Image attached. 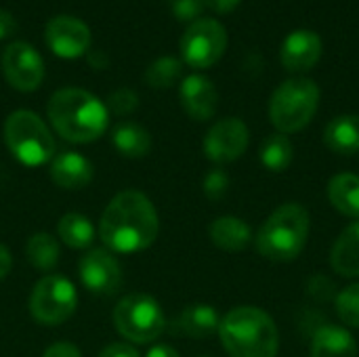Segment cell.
Wrapping results in <instances>:
<instances>
[{
    "instance_id": "6da1fadb",
    "label": "cell",
    "mask_w": 359,
    "mask_h": 357,
    "mask_svg": "<svg viewBox=\"0 0 359 357\" xmlns=\"http://www.w3.org/2000/svg\"><path fill=\"white\" fill-rule=\"evenodd\" d=\"M160 221L151 200L135 189L111 198L101 215V240L120 255H133L151 246L158 238Z\"/></svg>"
},
{
    "instance_id": "7a4b0ae2",
    "label": "cell",
    "mask_w": 359,
    "mask_h": 357,
    "mask_svg": "<svg viewBox=\"0 0 359 357\" xmlns=\"http://www.w3.org/2000/svg\"><path fill=\"white\" fill-rule=\"evenodd\" d=\"M46 112L53 128L72 143H90L99 139L109 122L105 103L82 88L57 90L50 97Z\"/></svg>"
},
{
    "instance_id": "3957f363",
    "label": "cell",
    "mask_w": 359,
    "mask_h": 357,
    "mask_svg": "<svg viewBox=\"0 0 359 357\" xmlns=\"http://www.w3.org/2000/svg\"><path fill=\"white\" fill-rule=\"evenodd\" d=\"M219 339L229 357H278L280 351V330L273 318L252 305L223 316Z\"/></svg>"
},
{
    "instance_id": "277c9868",
    "label": "cell",
    "mask_w": 359,
    "mask_h": 357,
    "mask_svg": "<svg viewBox=\"0 0 359 357\" xmlns=\"http://www.w3.org/2000/svg\"><path fill=\"white\" fill-rule=\"evenodd\" d=\"M311 231V217L297 202L276 208L255 236L257 252L273 263H290L305 250Z\"/></svg>"
},
{
    "instance_id": "5b68a950",
    "label": "cell",
    "mask_w": 359,
    "mask_h": 357,
    "mask_svg": "<svg viewBox=\"0 0 359 357\" xmlns=\"http://www.w3.org/2000/svg\"><path fill=\"white\" fill-rule=\"evenodd\" d=\"M320 105V86L311 78H288L269 101V120L282 135L301 133L316 116Z\"/></svg>"
},
{
    "instance_id": "8992f818",
    "label": "cell",
    "mask_w": 359,
    "mask_h": 357,
    "mask_svg": "<svg viewBox=\"0 0 359 357\" xmlns=\"http://www.w3.org/2000/svg\"><path fill=\"white\" fill-rule=\"evenodd\" d=\"M4 141L11 154L25 166H40L53 160L55 141L48 126L34 112H13L4 122Z\"/></svg>"
},
{
    "instance_id": "52a82bcc",
    "label": "cell",
    "mask_w": 359,
    "mask_h": 357,
    "mask_svg": "<svg viewBox=\"0 0 359 357\" xmlns=\"http://www.w3.org/2000/svg\"><path fill=\"white\" fill-rule=\"evenodd\" d=\"M114 326L133 343H151L166 330V318L156 299L128 295L114 309Z\"/></svg>"
},
{
    "instance_id": "ba28073f",
    "label": "cell",
    "mask_w": 359,
    "mask_h": 357,
    "mask_svg": "<svg viewBox=\"0 0 359 357\" xmlns=\"http://www.w3.org/2000/svg\"><path fill=\"white\" fill-rule=\"evenodd\" d=\"M78 305L74 284L63 276L42 278L29 297V314L42 326H59L67 322Z\"/></svg>"
},
{
    "instance_id": "9c48e42d",
    "label": "cell",
    "mask_w": 359,
    "mask_h": 357,
    "mask_svg": "<svg viewBox=\"0 0 359 357\" xmlns=\"http://www.w3.org/2000/svg\"><path fill=\"white\" fill-rule=\"evenodd\" d=\"M227 48V32L217 19H196L181 38V57L189 67H212Z\"/></svg>"
},
{
    "instance_id": "30bf717a",
    "label": "cell",
    "mask_w": 359,
    "mask_h": 357,
    "mask_svg": "<svg viewBox=\"0 0 359 357\" xmlns=\"http://www.w3.org/2000/svg\"><path fill=\"white\" fill-rule=\"evenodd\" d=\"M2 72L8 84L21 93H32L42 84L44 78V61L36 48L27 42L17 40L11 42L2 53Z\"/></svg>"
},
{
    "instance_id": "8fae6325",
    "label": "cell",
    "mask_w": 359,
    "mask_h": 357,
    "mask_svg": "<svg viewBox=\"0 0 359 357\" xmlns=\"http://www.w3.org/2000/svg\"><path fill=\"white\" fill-rule=\"evenodd\" d=\"M250 143V130L240 118H223L210 126L204 137V154L215 164H229L244 156Z\"/></svg>"
},
{
    "instance_id": "7c38bea8",
    "label": "cell",
    "mask_w": 359,
    "mask_h": 357,
    "mask_svg": "<svg viewBox=\"0 0 359 357\" xmlns=\"http://www.w3.org/2000/svg\"><path fill=\"white\" fill-rule=\"evenodd\" d=\"M44 40L48 48L63 59H76L84 55L90 46V29L84 21L69 17V15H59L46 23Z\"/></svg>"
},
{
    "instance_id": "4fadbf2b",
    "label": "cell",
    "mask_w": 359,
    "mask_h": 357,
    "mask_svg": "<svg viewBox=\"0 0 359 357\" xmlns=\"http://www.w3.org/2000/svg\"><path fill=\"white\" fill-rule=\"evenodd\" d=\"M80 280L93 295H114L122 284V269L107 250H90L80 259Z\"/></svg>"
},
{
    "instance_id": "5bb4252c",
    "label": "cell",
    "mask_w": 359,
    "mask_h": 357,
    "mask_svg": "<svg viewBox=\"0 0 359 357\" xmlns=\"http://www.w3.org/2000/svg\"><path fill=\"white\" fill-rule=\"evenodd\" d=\"M320 57H322V38L311 29H297L288 34L280 48V61L292 74H305L313 69Z\"/></svg>"
},
{
    "instance_id": "9a60e30c",
    "label": "cell",
    "mask_w": 359,
    "mask_h": 357,
    "mask_svg": "<svg viewBox=\"0 0 359 357\" xmlns=\"http://www.w3.org/2000/svg\"><path fill=\"white\" fill-rule=\"evenodd\" d=\"M179 97H181V105L185 114L198 122H206L217 114L219 93H217V86L206 76H200V74L187 76L181 82Z\"/></svg>"
},
{
    "instance_id": "2e32d148",
    "label": "cell",
    "mask_w": 359,
    "mask_h": 357,
    "mask_svg": "<svg viewBox=\"0 0 359 357\" xmlns=\"http://www.w3.org/2000/svg\"><path fill=\"white\" fill-rule=\"evenodd\" d=\"M48 175L61 189H82L93 181V164L78 151H63L50 160Z\"/></svg>"
},
{
    "instance_id": "e0dca14e",
    "label": "cell",
    "mask_w": 359,
    "mask_h": 357,
    "mask_svg": "<svg viewBox=\"0 0 359 357\" xmlns=\"http://www.w3.org/2000/svg\"><path fill=\"white\" fill-rule=\"evenodd\" d=\"M221 326V316L215 307L206 305V303H194L189 307H185L179 318L172 322V328L189 339L202 341L212 337L215 332H219Z\"/></svg>"
},
{
    "instance_id": "ac0fdd59",
    "label": "cell",
    "mask_w": 359,
    "mask_h": 357,
    "mask_svg": "<svg viewBox=\"0 0 359 357\" xmlns=\"http://www.w3.org/2000/svg\"><path fill=\"white\" fill-rule=\"evenodd\" d=\"M208 236L210 242L225 252H242L255 240L250 225L244 219L231 215L215 219L208 227Z\"/></svg>"
},
{
    "instance_id": "d6986e66",
    "label": "cell",
    "mask_w": 359,
    "mask_h": 357,
    "mask_svg": "<svg viewBox=\"0 0 359 357\" xmlns=\"http://www.w3.org/2000/svg\"><path fill=\"white\" fill-rule=\"evenodd\" d=\"M309 357H358V343L347 328L324 324L311 339Z\"/></svg>"
},
{
    "instance_id": "ffe728a7",
    "label": "cell",
    "mask_w": 359,
    "mask_h": 357,
    "mask_svg": "<svg viewBox=\"0 0 359 357\" xmlns=\"http://www.w3.org/2000/svg\"><path fill=\"white\" fill-rule=\"evenodd\" d=\"M324 143L339 156L359 154V116L343 114L332 118L324 128Z\"/></svg>"
},
{
    "instance_id": "44dd1931",
    "label": "cell",
    "mask_w": 359,
    "mask_h": 357,
    "mask_svg": "<svg viewBox=\"0 0 359 357\" xmlns=\"http://www.w3.org/2000/svg\"><path fill=\"white\" fill-rule=\"evenodd\" d=\"M330 265L343 278H359V219L337 238L330 250Z\"/></svg>"
},
{
    "instance_id": "7402d4cb",
    "label": "cell",
    "mask_w": 359,
    "mask_h": 357,
    "mask_svg": "<svg viewBox=\"0 0 359 357\" xmlns=\"http://www.w3.org/2000/svg\"><path fill=\"white\" fill-rule=\"evenodd\" d=\"M330 204L345 217L359 219V175L339 173L326 187Z\"/></svg>"
},
{
    "instance_id": "603a6c76",
    "label": "cell",
    "mask_w": 359,
    "mask_h": 357,
    "mask_svg": "<svg viewBox=\"0 0 359 357\" xmlns=\"http://www.w3.org/2000/svg\"><path fill=\"white\" fill-rule=\"evenodd\" d=\"M114 147L124 158H143L151 149V135L135 122H122L111 133Z\"/></svg>"
},
{
    "instance_id": "cb8c5ba5",
    "label": "cell",
    "mask_w": 359,
    "mask_h": 357,
    "mask_svg": "<svg viewBox=\"0 0 359 357\" xmlns=\"http://www.w3.org/2000/svg\"><path fill=\"white\" fill-rule=\"evenodd\" d=\"M259 160H261V164L267 170H271V173H284L292 164V160H294V145H292L290 137L288 135H282V133L269 135L261 143Z\"/></svg>"
},
{
    "instance_id": "d4e9b609",
    "label": "cell",
    "mask_w": 359,
    "mask_h": 357,
    "mask_svg": "<svg viewBox=\"0 0 359 357\" xmlns=\"http://www.w3.org/2000/svg\"><path fill=\"white\" fill-rule=\"evenodd\" d=\"M57 231H59V238L69 248H86L95 238L93 223L88 221V217L78 215V213L63 215L59 225H57Z\"/></svg>"
},
{
    "instance_id": "484cf974",
    "label": "cell",
    "mask_w": 359,
    "mask_h": 357,
    "mask_svg": "<svg viewBox=\"0 0 359 357\" xmlns=\"http://www.w3.org/2000/svg\"><path fill=\"white\" fill-rule=\"evenodd\" d=\"M25 255H27L29 265H34L40 271H50L59 261V244L53 236L40 231L27 240Z\"/></svg>"
},
{
    "instance_id": "4316f807",
    "label": "cell",
    "mask_w": 359,
    "mask_h": 357,
    "mask_svg": "<svg viewBox=\"0 0 359 357\" xmlns=\"http://www.w3.org/2000/svg\"><path fill=\"white\" fill-rule=\"evenodd\" d=\"M183 74V63L177 57H160L145 69V82L154 88H170Z\"/></svg>"
},
{
    "instance_id": "83f0119b",
    "label": "cell",
    "mask_w": 359,
    "mask_h": 357,
    "mask_svg": "<svg viewBox=\"0 0 359 357\" xmlns=\"http://www.w3.org/2000/svg\"><path fill=\"white\" fill-rule=\"evenodd\" d=\"M337 314L345 326L359 330V284H351L337 295Z\"/></svg>"
},
{
    "instance_id": "f1b7e54d",
    "label": "cell",
    "mask_w": 359,
    "mask_h": 357,
    "mask_svg": "<svg viewBox=\"0 0 359 357\" xmlns=\"http://www.w3.org/2000/svg\"><path fill=\"white\" fill-rule=\"evenodd\" d=\"M202 187H204V196L208 200L219 202L227 194V189H229V175L223 168H212V170L206 173Z\"/></svg>"
},
{
    "instance_id": "f546056e",
    "label": "cell",
    "mask_w": 359,
    "mask_h": 357,
    "mask_svg": "<svg viewBox=\"0 0 359 357\" xmlns=\"http://www.w3.org/2000/svg\"><path fill=\"white\" fill-rule=\"evenodd\" d=\"M139 105V97L135 90L130 88H118L109 95L107 99V112H114V114H120V116H126L130 112H135Z\"/></svg>"
},
{
    "instance_id": "4dcf8cb0",
    "label": "cell",
    "mask_w": 359,
    "mask_h": 357,
    "mask_svg": "<svg viewBox=\"0 0 359 357\" xmlns=\"http://www.w3.org/2000/svg\"><path fill=\"white\" fill-rule=\"evenodd\" d=\"M204 4V0H175V17L181 21H191L202 13Z\"/></svg>"
},
{
    "instance_id": "1f68e13d",
    "label": "cell",
    "mask_w": 359,
    "mask_h": 357,
    "mask_svg": "<svg viewBox=\"0 0 359 357\" xmlns=\"http://www.w3.org/2000/svg\"><path fill=\"white\" fill-rule=\"evenodd\" d=\"M42 357H82V353L72 343H55L44 351Z\"/></svg>"
},
{
    "instance_id": "d6a6232c",
    "label": "cell",
    "mask_w": 359,
    "mask_h": 357,
    "mask_svg": "<svg viewBox=\"0 0 359 357\" xmlns=\"http://www.w3.org/2000/svg\"><path fill=\"white\" fill-rule=\"evenodd\" d=\"M99 357H139L137 353V349L135 347H130V345H124V343H111V345H107Z\"/></svg>"
},
{
    "instance_id": "836d02e7",
    "label": "cell",
    "mask_w": 359,
    "mask_h": 357,
    "mask_svg": "<svg viewBox=\"0 0 359 357\" xmlns=\"http://www.w3.org/2000/svg\"><path fill=\"white\" fill-rule=\"evenodd\" d=\"M15 27H17L15 17H13L8 11L0 8V40H2V38H8V36L15 32Z\"/></svg>"
},
{
    "instance_id": "e575fe53",
    "label": "cell",
    "mask_w": 359,
    "mask_h": 357,
    "mask_svg": "<svg viewBox=\"0 0 359 357\" xmlns=\"http://www.w3.org/2000/svg\"><path fill=\"white\" fill-rule=\"evenodd\" d=\"M212 11H217V13H221V15H225V13H231L238 4H240V0H204Z\"/></svg>"
},
{
    "instance_id": "d590c367",
    "label": "cell",
    "mask_w": 359,
    "mask_h": 357,
    "mask_svg": "<svg viewBox=\"0 0 359 357\" xmlns=\"http://www.w3.org/2000/svg\"><path fill=\"white\" fill-rule=\"evenodd\" d=\"M11 267H13V257L8 252V248L4 244H0V280L8 276Z\"/></svg>"
},
{
    "instance_id": "8d00e7d4",
    "label": "cell",
    "mask_w": 359,
    "mask_h": 357,
    "mask_svg": "<svg viewBox=\"0 0 359 357\" xmlns=\"http://www.w3.org/2000/svg\"><path fill=\"white\" fill-rule=\"evenodd\" d=\"M145 357H181L179 356V351L177 349H172V347H168V345H156V347H151L149 349V353Z\"/></svg>"
},
{
    "instance_id": "74e56055",
    "label": "cell",
    "mask_w": 359,
    "mask_h": 357,
    "mask_svg": "<svg viewBox=\"0 0 359 357\" xmlns=\"http://www.w3.org/2000/svg\"><path fill=\"white\" fill-rule=\"evenodd\" d=\"M198 357H208V356H198Z\"/></svg>"
}]
</instances>
